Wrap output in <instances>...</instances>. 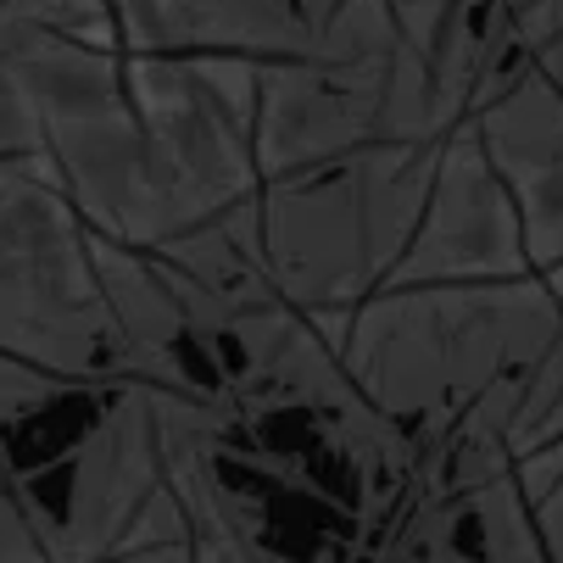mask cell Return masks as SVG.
Returning a JSON list of instances; mask_svg holds the SVG:
<instances>
[{
    "label": "cell",
    "instance_id": "20",
    "mask_svg": "<svg viewBox=\"0 0 563 563\" xmlns=\"http://www.w3.org/2000/svg\"><path fill=\"white\" fill-rule=\"evenodd\" d=\"M547 274H552V279H558V290H563V268H547Z\"/></svg>",
    "mask_w": 563,
    "mask_h": 563
},
{
    "label": "cell",
    "instance_id": "6",
    "mask_svg": "<svg viewBox=\"0 0 563 563\" xmlns=\"http://www.w3.org/2000/svg\"><path fill=\"white\" fill-rule=\"evenodd\" d=\"M263 257L274 285L307 312L357 307L379 290L357 151L263 185Z\"/></svg>",
    "mask_w": 563,
    "mask_h": 563
},
{
    "label": "cell",
    "instance_id": "13",
    "mask_svg": "<svg viewBox=\"0 0 563 563\" xmlns=\"http://www.w3.org/2000/svg\"><path fill=\"white\" fill-rule=\"evenodd\" d=\"M0 12H12L18 23L85 40L101 51H123V29H118V7L112 0H0Z\"/></svg>",
    "mask_w": 563,
    "mask_h": 563
},
{
    "label": "cell",
    "instance_id": "15",
    "mask_svg": "<svg viewBox=\"0 0 563 563\" xmlns=\"http://www.w3.org/2000/svg\"><path fill=\"white\" fill-rule=\"evenodd\" d=\"M0 558H51L34 519H29V508L18 503V492L7 486V479H0Z\"/></svg>",
    "mask_w": 563,
    "mask_h": 563
},
{
    "label": "cell",
    "instance_id": "1",
    "mask_svg": "<svg viewBox=\"0 0 563 563\" xmlns=\"http://www.w3.org/2000/svg\"><path fill=\"white\" fill-rule=\"evenodd\" d=\"M563 330L552 274L379 285L352 307L346 368L413 441H441L479 396L530 379Z\"/></svg>",
    "mask_w": 563,
    "mask_h": 563
},
{
    "label": "cell",
    "instance_id": "2",
    "mask_svg": "<svg viewBox=\"0 0 563 563\" xmlns=\"http://www.w3.org/2000/svg\"><path fill=\"white\" fill-rule=\"evenodd\" d=\"M0 352L90 390L118 385L123 330L96 268L90 218L51 151L0 156Z\"/></svg>",
    "mask_w": 563,
    "mask_h": 563
},
{
    "label": "cell",
    "instance_id": "4",
    "mask_svg": "<svg viewBox=\"0 0 563 563\" xmlns=\"http://www.w3.org/2000/svg\"><path fill=\"white\" fill-rule=\"evenodd\" d=\"M401 40L408 34L390 0H341L301 56L263 62V101L252 129L263 185L318 163H341L379 140L385 85Z\"/></svg>",
    "mask_w": 563,
    "mask_h": 563
},
{
    "label": "cell",
    "instance_id": "17",
    "mask_svg": "<svg viewBox=\"0 0 563 563\" xmlns=\"http://www.w3.org/2000/svg\"><path fill=\"white\" fill-rule=\"evenodd\" d=\"M536 525H541V541H547V558H563V479L536 497Z\"/></svg>",
    "mask_w": 563,
    "mask_h": 563
},
{
    "label": "cell",
    "instance_id": "3",
    "mask_svg": "<svg viewBox=\"0 0 563 563\" xmlns=\"http://www.w3.org/2000/svg\"><path fill=\"white\" fill-rule=\"evenodd\" d=\"M12 23L23 73L34 85L40 118H45V145L56 168L90 218V229L118 234L129 246L151 240V151H145V123L123 78V51H101L85 40H67L34 23Z\"/></svg>",
    "mask_w": 563,
    "mask_h": 563
},
{
    "label": "cell",
    "instance_id": "16",
    "mask_svg": "<svg viewBox=\"0 0 563 563\" xmlns=\"http://www.w3.org/2000/svg\"><path fill=\"white\" fill-rule=\"evenodd\" d=\"M390 7H396V23H401V34H408V45H419L430 56L457 0H390Z\"/></svg>",
    "mask_w": 563,
    "mask_h": 563
},
{
    "label": "cell",
    "instance_id": "14",
    "mask_svg": "<svg viewBox=\"0 0 563 563\" xmlns=\"http://www.w3.org/2000/svg\"><path fill=\"white\" fill-rule=\"evenodd\" d=\"M78 390H90V385H78L67 374H51V368H40V363H29L18 352H0V430L45 413L51 401L78 396Z\"/></svg>",
    "mask_w": 563,
    "mask_h": 563
},
{
    "label": "cell",
    "instance_id": "18",
    "mask_svg": "<svg viewBox=\"0 0 563 563\" xmlns=\"http://www.w3.org/2000/svg\"><path fill=\"white\" fill-rule=\"evenodd\" d=\"M296 7H301V18H307L318 34H324V23L335 18V7H341V0H296Z\"/></svg>",
    "mask_w": 563,
    "mask_h": 563
},
{
    "label": "cell",
    "instance_id": "11",
    "mask_svg": "<svg viewBox=\"0 0 563 563\" xmlns=\"http://www.w3.org/2000/svg\"><path fill=\"white\" fill-rule=\"evenodd\" d=\"M112 558H196V525L190 508L179 503V492L168 479H156L151 497L134 508L129 530L118 536Z\"/></svg>",
    "mask_w": 563,
    "mask_h": 563
},
{
    "label": "cell",
    "instance_id": "7",
    "mask_svg": "<svg viewBox=\"0 0 563 563\" xmlns=\"http://www.w3.org/2000/svg\"><path fill=\"white\" fill-rule=\"evenodd\" d=\"M514 274H536L530 246H525V218L492 163V151L479 145L474 118H463L441 145L430 207L408 240V252H401V263L385 274V285L514 279Z\"/></svg>",
    "mask_w": 563,
    "mask_h": 563
},
{
    "label": "cell",
    "instance_id": "8",
    "mask_svg": "<svg viewBox=\"0 0 563 563\" xmlns=\"http://www.w3.org/2000/svg\"><path fill=\"white\" fill-rule=\"evenodd\" d=\"M67 486L56 525L45 536L51 558H112L134 508L163 479V446H156L151 390L140 379L107 385V408L73 441Z\"/></svg>",
    "mask_w": 563,
    "mask_h": 563
},
{
    "label": "cell",
    "instance_id": "9",
    "mask_svg": "<svg viewBox=\"0 0 563 563\" xmlns=\"http://www.w3.org/2000/svg\"><path fill=\"white\" fill-rule=\"evenodd\" d=\"M474 129L519 201L530 263L541 274L563 268V90L536 62L519 85L474 112Z\"/></svg>",
    "mask_w": 563,
    "mask_h": 563
},
{
    "label": "cell",
    "instance_id": "12",
    "mask_svg": "<svg viewBox=\"0 0 563 563\" xmlns=\"http://www.w3.org/2000/svg\"><path fill=\"white\" fill-rule=\"evenodd\" d=\"M29 151H51L45 118H40L29 73H23L18 34H12V23H0V156H29Z\"/></svg>",
    "mask_w": 563,
    "mask_h": 563
},
{
    "label": "cell",
    "instance_id": "5",
    "mask_svg": "<svg viewBox=\"0 0 563 563\" xmlns=\"http://www.w3.org/2000/svg\"><path fill=\"white\" fill-rule=\"evenodd\" d=\"M123 78L151 151V246L263 190L252 123L240 118L185 51H123Z\"/></svg>",
    "mask_w": 563,
    "mask_h": 563
},
{
    "label": "cell",
    "instance_id": "10",
    "mask_svg": "<svg viewBox=\"0 0 563 563\" xmlns=\"http://www.w3.org/2000/svg\"><path fill=\"white\" fill-rule=\"evenodd\" d=\"M123 51H240V56H301L318 29L296 0H134L118 12Z\"/></svg>",
    "mask_w": 563,
    "mask_h": 563
},
{
    "label": "cell",
    "instance_id": "19",
    "mask_svg": "<svg viewBox=\"0 0 563 563\" xmlns=\"http://www.w3.org/2000/svg\"><path fill=\"white\" fill-rule=\"evenodd\" d=\"M541 73H547V78H552V85L563 90V34H558V40H552V45L541 51Z\"/></svg>",
    "mask_w": 563,
    "mask_h": 563
}]
</instances>
